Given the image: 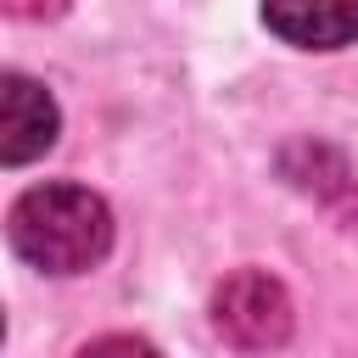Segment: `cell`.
I'll return each mask as SVG.
<instances>
[{"mask_svg":"<svg viewBox=\"0 0 358 358\" xmlns=\"http://www.w3.org/2000/svg\"><path fill=\"white\" fill-rule=\"evenodd\" d=\"M11 252L45 274H84L112 252V213L84 185H39L6 218Z\"/></svg>","mask_w":358,"mask_h":358,"instance_id":"6da1fadb","label":"cell"},{"mask_svg":"<svg viewBox=\"0 0 358 358\" xmlns=\"http://www.w3.org/2000/svg\"><path fill=\"white\" fill-rule=\"evenodd\" d=\"M213 324H218V336L235 341V347H280V341L291 336V296H285L280 280L246 268V274H235V280L218 285V296H213Z\"/></svg>","mask_w":358,"mask_h":358,"instance_id":"7a4b0ae2","label":"cell"},{"mask_svg":"<svg viewBox=\"0 0 358 358\" xmlns=\"http://www.w3.org/2000/svg\"><path fill=\"white\" fill-rule=\"evenodd\" d=\"M62 112L50 101V90L28 73H6L0 67V162H34L56 145Z\"/></svg>","mask_w":358,"mask_h":358,"instance_id":"3957f363","label":"cell"},{"mask_svg":"<svg viewBox=\"0 0 358 358\" xmlns=\"http://www.w3.org/2000/svg\"><path fill=\"white\" fill-rule=\"evenodd\" d=\"M263 22L302 50H336L358 39V0H263Z\"/></svg>","mask_w":358,"mask_h":358,"instance_id":"277c9868","label":"cell"},{"mask_svg":"<svg viewBox=\"0 0 358 358\" xmlns=\"http://www.w3.org/2000/svg\"><path fill=\"white\" fill-rule=\"evenodd\" d=\"M67 0H0V17H22V22H39V17H62Z\"/></svg>","mask_w":358,"mask_h":358,"instance_id":"5b68a950","label":"cell"}]
</instances>
